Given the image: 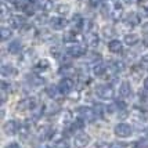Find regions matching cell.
I'll list each match as a JSON object with an SVG mask.
<instances>
[{
    "label": "cell",
    "instance_id": "6da1fadb",
    "mask_svg": "<svg viewBox=\"0 0 148 148\" xmlns=\"http://www.w3.org/2000/svg\"><path fill=\"white\" fill-rule=\"evenodd\" d=\"M96 94L103 100H112L115 96V91L110 84H100L96 87Z\"/></svg>",
    "mask_w": 148,
    "mask_h": 148
},
{
    "label": "cell",
    "instance_id": "7a4b0ae2",
    "mask_svg": "<svg viewBox=\"0 0 148 148\" xmlns=\"http://www.w3.org/2000/svg\"><path fill=\"white\" fill-rule=\"evenodd\" d=\"M66 54L69 57H73V58H77V57H82L84 56L86 53V46L80 45V43H71V45L66 47Z\"/></svg>",
    "mask_w": 148,
    "mask_h": 148
},
{
    "label": "cell",
    "instance_id": "3957f363",
    "mask_svg": "<svg viewBox=\"0 0 148 148\" xmlns=\"http://www.w3.org/2000/svg\"><path fill=\"white\" fill-rule=\"evenodd\" d=\"M77 115L80 116V119L84 121V122L87 123H91L96 121V111L91 110V108H87V107H79L77 108Z\"/></svg>",
    "mask_w": 148,
    "mask_h": 148
},
{
    "label": "cell",
    "instance_id": "277c9868",
    "mask_svg": "<svg viewBox=\"0 0 148 148\" xmlns=\"http://www.w3.org/2000/svg\"><path fill=\"white\" fill-rule=\"evenodd\" d=\"M115 134L118 137H122V138H126V137H130L132 136V126L127 125V123H118L115 126Z\"/></svg>",
    "mask_w": 148,
    "mask_h": 148
},
{
    "label": "cell",
    "instance_id": "5b68a950",
    "mask_svg": "<svg viewBox=\"0 0 148 148\" xmlns=\"http://www.w3.org/2000/svg\"><path fill=\"white\" fill-rule=\"evenodd\" d=\"M91 138L89 134H86V133H80V134H76L75 136V138H73V144H75V147L76 148H86L89 144H90Z\"/></svg>",
    "mask_w": 148,
    "mask_h": 148
},
{
    "label": "cell",
    "instance_id": "8992f818",
    "mask_svg": "<svg viewBox=\"0 0 148 148\" xmlns=\"http://www.w3.org/2000/svg\"><path fill=\"white\" fill-rule=\"evenodd\" d=\"M58 89H60V93H61V94H69V93L73 90V80L69 79L68 76L64 77V79L58 83Z\"/></svg>",
    "mask_w": 148,
    "mask_h": 148
},
{
    "label": "cell",
    "instance_id": "52a82bcc",
    "mask_svg": "<svg viewBox=\"0 0 148 148\" xmlns=\"http://www.w3.org/2000/svg\"><path fill=\"white\" fill-rule=\"evenodd\" d=\"M122 14H123V7L119 3H114L111 6L110 11H108V17H111L114 21H118V19L122 18Z\"/></svg>",
    "mask_w": 148,
    "mask_h": 148
},
{
    "label": "cell",
    "instance_id": "ba28073f",
    "mask_svg": "<svg viewBox=\"0 0 148 148\" xmlns=\"http://www.w3.org/2000/svg\"><path fill=\"white\" fill-rule=\"evenodd\" d=\"M66 19L62 18V17H54V18L50 19V25L54 31H61V29H64L65 26H66Z\"/></svg>",
    "mask_w": 148,
    "mask_h": 148
},
{
    "label": "cell",
    "instance_id": "9c48e42d",
    "mask_svg": "<svg viewBox=\"0 0 148 148\" xmlns=\"http://www.w3.org/2000/svg\"><path fill=\"white\" fill-rule=\"evenodd\" d=\"M35 105H36V101H35V98H24V100H21L18 103V110L21 111H29L35 108Z\"/></svg>",
    "mask_w": 148,
    "mask_h": 148
},
{
    "label": "cell",
    "instance_id": "30bf717a",
    "mask_svg": "<svg viewBox=\"0 0 148 148\" xmlns=\"http://www.w3.org/2000/svg\"><path fill=\"white\" fill-rule=\"evenodd\" d=\"M8 22H10L11 28H15V29H22V28L25 26V19L22 18V17H19V15L10 17V18H8Z\"/></svg>",
    "mask_w": 148,
    "mask_h": 148
},
{
    "label": "cell",
    "instance_id": "8fae6325",
    "mask_svg": "<svg viewBox=\"0 0 148 148\" xmlns=\"http://www.w3.org/2000/svg\"><path fill=\"white\" fill-rule=\"evenodd\" d=\"M4 132L7 134H15L17 132H19V125L15 121H8L4 125Z\"/></svg>",
    "mask_w": 148,
    "mask_h": 148
},
{
    "label": "cell",
    "instance_id": "7c38bea8",
    "mask_svg": "<svg viewBox=\"0 0 148 148\" xmlns=\"http://www.w3.org/2000/svg\"><path fill=\"white\" fill-rule=\"evenodd\" d=\"M107 71H108V66L104 64V62H96L94 66H93V73L96 76H104Z\"/></svg>",
    "mask_w": 148,
    "mask_h": 148
},
{
    "label": "cell",
    "instance_id": "4fadbf2b",
    "mask_svg": "<svg viewBox=\"0 0 148 148\" xmlns=\"http://www.w3.org/2000/svg\"><path fill=\"white\" fill-rule=\"evenodd\" d=\"M83 25H84V19L76 14V15H73V18H72V26H73V31H82L83 29Z\"/></svg>",
    "mask_w": 148,
    "mask_h": 148
},
{
    "label": "cell",
    "instance_id": "5bb4252c",
    "mask_svg": "<svg viewBox=\"0 0 148 148\" xmlns=\"http://www.w3.org/2000/svg\"><path fill=\"white\" fill-rule=\"evenodd\" d=\"M86 42H87V45L90 46V47H96V46L100 45V38H98V35L94 32H87V38H86Z\"/></svg>",
    "mask_w": 148,
    "mask_h": 148
},
{
    "label": "cell",
    "instance_id": "9a60e30c",
    "mask_svg": "<svg viewBox=\"0 0 148 148\" xmlns=\"http://www.w3.org/2000/svg\"><path fill=\"white\" fill-rule=\"evenodd\" d=\"M125 22L129 26H136L140 24V17L137 15L136 13H129L125 18Z\"/></svg>",
    "mask_w": 148,
    "mask_h": 148
},
{
    "label": "cell",
    "instance_id": "2e32d148",
    "mask_svg": "<svg viewBox=\"0 0 148 148\" xmlns=\"http://www.w3.org/2000/svg\"><path fill=\"white\" fill-rule=\"evenodd\" d=\"M108 50L111 53H122L123 50V45L119 42V40H111L110 43H108Z\"/></svg>",
    "mask_w": 148,
    "mask_h": 148
},
{
    "label": "cell",
    "instance_id": "e0dca14e",
    "mask_svg": "<svg viewBox=\"0 0 148 148\" xmlns=\"http://www.w3.org/2000/svg\"><path fill=\"white\" fill-rule=\"evenodd\" d=\"M138 40H140V38H138L136 33H127V35L125 36V39H123L125 45H127V46H136L138 43Z\"/></svg>",
    "mask_w": 148,
    "mask_h": 148
},
{
    "label": "cell",
    "instance_id": "ac0fdd59",
    "mask_svg": "<svg viewBox=\"0 0 148 148\" xmlns=\"http://www.w3.org/2000/svg\"><path fill=\"white\" fill-rule=\"evenodd\" d=\"M1 75L3 76H14V75H17V69L14 68L13 65L3 64V66H1Z\"/></svg>",
    "mask_w": 148,
    "mask_h": 148
},
{
    "label": "cell",
    "instance_id": "d6986e66",
    "mask_svg": "<svg viewBox=\"0 0 148 148\" xmlns=\"http://www.w3.org/2000/svg\"><path fill=\"white\" fill-rule=\"evenodd\" d=\"M21 50H22V45H21L19 40H13L8 45V51L11 54H18V53H21Z\"/></svg>",
    "mask_w": 148,
    "mask_h": 148
},
{
    "label": "cell",
    "instance_id": "ffe728a7",
    "mask_svg": "<svg viewBox=\"0 0 148 148\" xmlns=\"http://www.w3.org/2000/svg\"><path fill=\"white\" fill-rule=\"evenodd\" d=\"M49 66H50V64H49V61L47 60H40L38 64L35 65V72H45L49 69Z\"/></svg>",
    "mask_w": 148,
    "mask_h": 148
},
{
    "label": "cell",
    "instance_id": "44dd1931",
    "mask_svg": "<svg viewBox=\"0 0 148 148\" xmlns=\"http://www.w3.org/2000/svg\"><path fill=\"white\" fill-rule=\"evenodd\" d=\"M39 1V7H40V10L42 11H45V13H47V11H50L53 8V1L51 0H38Z\"/></svg>",
    "mask_w": 148,
    "mask_h": 148
},
{
    "label": "cell",
    "instance_id": "7402d4cb",
    "mask_svg": "<svg viewBox=\"0 0 148 148\" xmlns=\"http://www.w3.org/2000/svg\"><path fill=\"white\" fill-rule=\"evenodd\" d=\"M119 93L122 97H129L132 94V89H130V84L127 82H123L121 83V89H119Z\"/></svg>",
    "mask_w": 148,
    "mask_h": 148
},
{
    "label": "cell",
    "instance_id": "603a6c76",
    "mask_svg": "<svg viewBox=\"0 0 148 148\" xmlns=\"http://www.w3.org/2000/svg\"><path fill=\"white\" fill-rule=\"evenodd\" d=\"M11 35H13V31H11L10 28L1 26V29H0V36H1V40H3V42H4V40H8V39L11 38Z\"/></svg>",
    "mask_w": 148,
    "mask_h": 148
},
{
    "label": "cell",
    "instance_id": "cb8c5ba5",
    "mask_svg": "<svg viewBox=\"0 0 148 148\" xmlns=\"http://www.w3.org/2000/svg\"><path fill=\"white\" fill-rule=\"evenodd\" d=\"M133 114H134L136 116H138L140 121H145L148 118V112L145 110H137V108H136V110L133 111Z\"/></svg>",
    "mask_w": 148,
    "mask_h": 148
},
{
    "label": "cell",
    "instance_id": "d4e9b609",
    "mask_svg": "<svg viewBox=\"0 0 148 148\" xmlns=\"http://www.w3.org/2000/svg\"><path fill=\"white\" fill-rule=\"evenodd\" d=\"M46 93L49 94V97L54 98V97L60 93V89H58V86H50V87H47V89H46Z\"/></svg>",
    "mask_w": 148,
    "mask_h": 148
},
{
    "label": "cell",
    "instance_id": "484cf974",
    "mask_svg": "<svg viewBox=\"0 0 148 148\" xmlns=\"http://www.w3.org/2000/svg\"><path fill=\"white\" fill-rule=\"evenodd\" d=\"M83 129V122L82 121H75V122L71 123V127H69V132H77V130Z\"/></svg>",
    "mask_w": 148,
    "mask_h": 148
},
{
    "label": "cell",
    "instance_id": "4316f807",
    "mask_svg": "<svg viewBox=\"0 0 148 148\" xmlns=\"http://www.w3.org/2000/svg\"><path fill=\"white\" fill-rule=\"evenodd\" d=\"M22 10L25 11L26 15H33L35 14V7L32 6V3H26L25 6L22 7Z\"/></svg>",
    "mask_w": 148,
    "mask_h": 148
},
{
    "label": "cell",
    "instance_id": "83f0119b",
    "mask_svg": "<svg viewBox=\"0 0 148 148\" xmlns=\"http://www.w3.org/2000/svg\"><path fill=\"white\" fill-rule=\"evenodd\" d=\"M57 11L61 15H66L69 13V6L68 4H60V6H57Z\"/></svg>",
    "mask_w": 148,
    "mask_h": 148
},
{
    "label": "cell",
    "instance_id": "f1b7e54d",
    "mask_svg": "<svg viewBox=\"0 0 148 148\" xmlns=\"http://www.w3.org/2000/svg\"><path fill=\"white\" fill-rule=\"evenodd\" d=\"M29 77V82H31V84L32 86H39V84H43L45 83V80L42 79V77H38V76H28Z\"/></svg>",
    "mask_w": 148,
    "mask_h": 148
},
{
    "label": "cell",
    "instance_id": "f546056e",
    "mask_svg": "<svg viewBox=\"0 0 148 148\" xmlns=\"http://www.w3.org/2000/svg\"><path fill=\"white\" fill-rule=\"evenodd\" d=\"M136 148H148V138H140L136 143Z\"/></svg>",
    "mask_w": 148,
    "mask_h": 148
},
{
    "label": "cell",
    "instance_id": "4dcf8cb0",
    "mask_svg": "<svg viewBox=\"0 0 148 148\" xmlns=\"http://www.w3.org/2000/svg\"><path fill=\"white\" fill-rule=\"evenodd\" d=\"M7 17L10 18L11 15H10V11L7 10V6L4 4V3H3V4H1V18H3V19H6Z\"/></svg>",
    "mask_w": 148,
    "mask_h": 148
},
{
    "label": "cell",
    "instance_id": "1f68e13d",
    "mask_svg": "<svg viewBox=\"0 0 148 148\" xmlns=\"http://www.w3.org/2000/svg\"><path fill=\"white\" fill-rule=\"evenodd\" d=\"M140 8H141L144 15H148V0H143L140 3Z\"/></svg>",
    "mask_w": 148,
    "mask_h": 148
},
{
    "label": "cell",
    "instance_id": "d6a6232c",
    "mask_svg": "<svg viewBox=\"0 0 148 148\" xmlns=\"http://www.w3.org/2000/svg\"><path fill=\"white\" fill-rule=\"evenodd\" d=\"M89 4L93 8H98V7L103 4V0H89Z\"/></svg>",
    "mask_w": 148,
    "mask_h": 148
},
{
    "label": "cell",
    "instance_id": "836d02e7",
    "mask_svg": "<svg viewBox=\"0 0 148 148\" xmlns=\"http://www.w3.org/2000/svg\"><path fill=\"white\" fill-rule=\"evenodd\" d=\"M69 119H71V114H69V112H65V114L61 115V122L62 123H68Z\"/></svg>",
    "mask_w": 148,
    "mask_h": 148
},
{
    "label": "cell",
    "instance_id": "e575fe53",
    "mask_svg": "<svg viewBox=\"0 0 148 148\" xmlns=\"http://www.w3.org/2000/svg\"><path fill=\"white\" fill-rule=\"evenodd\" d=\"M123 62H121V61H116V62H114V69L115 71H123Z\"/></svg>",
    "mask_w": 148,
    "mask_h": 148
},
{
    "label": "cell",
    "instance_id": "d590c367",
    "mask_svg": "<svg viewBox=\"0 0 148 148\" xmlns=\"http://www.w3.org/2000/svg\"><path fill=\"white\" fill-rule=\"evenodd\" d=\"M69 145H68V143L65 141V140H61V141H58L57 144H56V148H68Z\"/></svg>",
    "mask_w": 148,
    "mask_h": 148
},
{
    "label": "cell",
    "instance_id": "8d00e7d4",
    "mask_svg": "<svg viewBox=\"0 0 148 148\" xmlns=\"http://www.w3.org/2000/svg\"><path fill=\"white\" fill-rule=\"evenodd\" d=\"M96 114H98V116H103V114H104L103 105H96Z\"/></svg>",
    "mask_w": 148,
    "mask_h": 148
},
{
    "label": "cell",
    "instance_id": "74e56055",
    "mask_svg": "<svg viewBox=\"0 0 148 148\" xmlns=\"http://www.w3.org/2000/svg\"><path fill=\"white\" fill-rule=\"evenodd\" d=\"M110 148H126L125 144H118V143H114V144H111Z\"/></svg>",
    "mask_w": 148,
    "mask_h": 148
},
{
    "label": "cell",
    "instance_id": "f35d334b",
    "mask_svg": "<svg viewBox=\"0 0 148 148\" xmlns=\"http://www.w3.org/2000/svg\"><path fill=\"white\" fill-rule=\"evenodd\" d=\"M141 64L148 66V54H145V56H143L141 57Z\"/></svg>",
    "mask_w": 148,
    "mask_h": 148
},
{
    "label": "cell",
    "instance_id": "ab89813d",
    "mask_svg": "<svg viewBox=\"0 0 148 148\" xmlns=\"http://www.w3.org/2000/svg\"><path fill=\"white\" fill-rule=\"evenodd\" d=\"M6 148H21V145H19L18 143H10Z\"/></svg>",
    "mask_w": 148,
    "mask_h": 148
},
{
    "label": "cell",
    "instance_id": "60d3db41",
    "mask_svg": "<svg viewBox=\"0 0 148 148\" xmlns=\"http://www.w3.org/2000/svg\"><path fill=\"white\" fill-rule=\"evenodd\" d=\"M143 45L145 46V47H148V33H145L143 36Z\"/></svg>",
    "mask_w": 148,
    "mask_h": 148
},
{
    "label": "cell",
    "instance_id": "b9f144b4",
    "mask_svg": "<svg viewBox=\"0 0 148 148\" xmlns=\"http://www.w3.org/2000/svg\"><path fill=\"white\" fill-rule=\"evenodd\" d=\"M6 98H7L6 90H1V104H4V103H6Z\"/></svg>",
    "mask_w": 148,
    "mask_h": 148
},
{
    "label": "cell",
    "instance_id": "7bdbcfd3",
    "mask_svg": "<svg viewBox=\"0 0 148 148\" xmlns=\"http://www.w3.org/2000/svg\"><path fill=\"white\" fill-rule=\"evenodd\" d=\"M144 89L148 91V77H145V80H144Z\"/></svg>",
    "mask_w": 148,
    "mask_h": 148
},
{
    "label": "cell",
    "instance_id": "ee69618b",
    "mask_svg": "<svg viewBox=\"0 0 148 148\" xmlns=\"http://www.w3.org/2000/svg\"><path fill=\"white\" fill-rule=\"evenodd\" d=\"M98 148H110L108 144H101V145H98Z\"/></svg>",
    "mask_w": 148,
    "mask_h": 148
},
{
    "label": "cell",
    "instance_id": "f6af8a7d",
    "mask_svg": "<svg viewBox=\"0 0 148 148\" xmlns=\"http://www.w3.org/2000/svg\"><path fill=\"white\" fill-rule=\"evenodd\" d=\"M125 1H126V3H134L136 0H125Z\"/></svg>",
    "mask_w": 148,
    "mask_h": 148
},
{
    "label": "cell",
    "instance_id": "bcb514c9",
    "mask_svg": "<svg viewBox=\"0 0 148 148\" xmlns=\"http://www.w3.org/2000/svg\"><path fill=\"white\" fill-rule=\"evenodd\" d=\"M28 3H35V1H38V0H26Z\"/></svg>",
    "mask_w": 148,
    "mask_h": 148
},
{
    "label": "cell",
    "instance_id": "7dc6e473",
    "mask_svg": "<svg viewBox=\"0 0 148 148\" xmlns=\"http://www.w3.org/2000/svg\"><path fill=\"white\" fill-rule=\"evenodd\" d=\"M147 136H148V130H147Z\"/></svg>",
    "mask_w": 148,
    "mask_h": 148
},
{
    "label": "cell",
    "instance_id": "c3c4849f",
    "mask_svg": "<svg viewBox=\"0 0 148 148\" xmlns=\"http://www.w3.org/2000/svg\"><path fill=\"white\" fill-rule=\"evenodd\" d=\"M80 1H83V0H80Z\"/></svg>",
    "mask_w": 148,
    "mask_h": 148
}]
</instances>
